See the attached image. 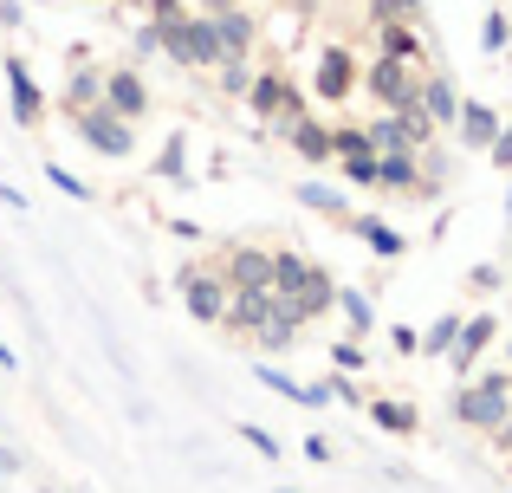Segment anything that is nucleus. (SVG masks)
<instances>
[{
    "label": "nucleus",
    "instance_id": "26",
    "mask_svg": "<svg viewBox=\"0 0 512 493\" xmlns=\"http://www.w3.org/2000/svg\"><path fill=\"white\" fill-rule=\"evenodd\" d=\"M143 13H150V26H156V33H163V26L188 20V0H143Z\"/></svg>",
    "mask_w": 512,
    "mask_h": 493
},
{
    "label": "nucleus",
    "instance_id": "1",
    "mask_svg": "<svg viewBox=\"0 0 512 493\" xmlns=\"http://www.w3.org/2000/svg\"><path fill=\"white\" fill-rule=\"evenodd\" d=\"M273 292L305 318V325H312L318 312H331V299H338V279H331L318 260H305V253H273Z\"/></svg>",
    "mask_w": 512,
    "mask_h": 493
},
{
    "label": "nucleus",
    "instance_id": "11",
    "mask_svg": "<svg viewBox=\"0 0 512 493\" xmlns=\"http://www.w3.org/2000/svg\"><path fill=\"white\" fill-rule=\"evenodd\" d=\"M104 111H117L124 124H137L150 111V85L137 72H104Z\"/></svg>",
    "mask_w": 512,
    "mask_h": 493
},
{
    "label": "nucleus",
    "instance_id": "40",
    "mask_svg": "<svg viewBox=\"0 0 512 493\" xmlns=\"http://www.w3.org/2000/svg\"><path fill=\"white\" fill-rule=\"evenodd\" d=\"M0 370H13V351H7V344H0Z\"/></svg>",
    "mask_w": 512,
    "mask_h": 493
},
{
    "label": "nucleus",
    "instance_id": "39",
    "mask_svg": "<svg viewBox=\"0 0 512 493\" xmlns=\"http://www.w3.org/2000/svg\"><path fill=\"white\" fill-rule=\"evenodd\" d=\"M13 468H20V461H13V448H0V474H13Z\"/></svg>",
    "mask_w": 512,
    "mask_h": 493
},
{
    "label": "nucleus",
    "instance_id": "41",
    "mask_svg": "<svg viewBox=\"0 0 512 493\" xmlns=\"http://www.w3.org/2000/svg\"><path fill=\"white\" fill-rule=\"evenodd\" d=\"M506 377H512V344H506Z\"/></svg>",
    "mask_w": 512,
    "mask_h": 493
},
{
    "label": "nucleus",
    "instance_id": "34",
    "mask_svg": "<svg viewBox=\"0 0 512 493\" xmlns=\"http://www.w3.org/2000/svg\"><path fill=\"white\" fill-rule=\"evenodd\" d=\"M487 150H493V163H500V169H512V130H500V137H493Z\"/></svg>",
    "mask_w": 512,
    "mask_h": 493
},
{
    "label": "nucleus",
    "instance_id": "35",
    "mask_svg": "<svg viewBox=\"0 0 512 493\" xmlns=\"http://www.w3.org/2000/svg\"><path fill=\"white\" fill-rule=\"evenodd\" d=\"M331 396H338V403H363V390L350 377H331Z\"/></svg>",
    "mask_w": 512,
    "mask_h": 493
},
{
    "label": "nucleus",
    "instance_id": "8",
    "mask_svg": "<svg viewBox=\"0 0 512 493\" xmlns=\"http://www.w3.org/2000/svg\"><path fill=\"white\" fill-rule=\"evenodd\" d=\"M312 91L325 104L350 98V91H357V59H350L344 46H325V52H318V72H312Z\"/></svg>",
    "mask_w": 512,
    "mask_h": 493
},
{
    "label": "nucleus",
    "instance_id": "32",
    "mask_svg": "<svg viewBox=\"0 0 512 493\" xmlns=\"http://www.w3.org/2000/svg\"><path fill=\"white\" fill-rule=\"evenodd\" d=\"M454 331H461V318H441V325L422 338V351H448V344H454Z\"/></svg>",
    "mask_w": 512,
    "mask_h": 493
},
{
    "label": "nucleus",
    "instance_id": "10",
    "mask_svg": "<svg viewBox=\"0 0 512 493\" xmlns=\"http://www.w3.org/2000/svg\"><path fill=\"white\" fill-rule=\"evenodd\" d=\"M208 20H214V39H221V59H247L253 39H260V20H253L247 7H221V13H208Z\"/></svg>",
    "mask_w": 512,
    "mask_h": 493
},
{
    "label": "nucleus",
    "instance_id": "38",
    "mask_svg": "<svg viewBox=\"0 0 512 493\" xmlns=\"http://www.w3.org/2000/svg\"><path fill=\"white\" fill-rule=\"evenodd\" d=\"M493 435H500V448L512 455V416H506V422H500V429H493Z\"/></svg>",
    "mask_w": 512,
    "mask_h": 493
},
{
    "label": "nucleus",
    "instance_id": "27",
    "mask_svg": "<svg viewBox=\"0 0 512 493\" xmlns=\"http://www.w3.org/2000/svg\"><path fill=\"white\" fill-rule=\"evenodd\" d=\"M422 0H370V20H415Z\"/></svg>",
    "mask_w": 512,
    "mask_h": 493
},
{
    "label": "nucleus",
    "instance_id": "16",
    "mask_svg": "<svg viewBox=\"0 0 512 493\" xmlns=\"http://www.w3.org/2000/svg\"><path fill=\"white\" fill-rule=\"evenodd\" d=\"M7 91H13V117H20V124H39L46 98H39V85H33V72H26L20 52H7Z\"/></svg>",
    "mask_w": 512,
    "mask_h": 493
},
{
    "label": "nucleus",
    "instance_id": "9",
    "mask_svg": "<svg viewBox=\"0 0 512 493\" xmlns=\"http://www.w3.org/2000/svg\"><path fill=\"white\" fill-rule=\"evenodd\" d=\"M221 266H227V286L234 292H273V253L266 247H234Z\"/></svg>",
    "mask_w": 512,
    "mask_h": 493
},
{
    "label": "nucleus",
    "instance_id": "14",
    "mask_svg": "<svg viewBox=\"0 0 512 493\" xmlns=\"http://www.w3.org/2000/svg\"><path fill=\"white\" fill-rule=\"evenodd\" d=\"M376 59H402V65H422V33L415 20H376Z\"/></svg>",
    "mask_w": 512,
    "mask_h": 493
},
{
    "label": "nucleus",
    "instance_id": "31",
    "mask_svg": "<svg viewBox=\"0 0 512 493\" xmlns=\"http://www.w3.org/2000/svg\"><path fill=\"white\" fill-rule=\"evenodd\" d=\"M156 169H163L169 182H182V176H188V169H182V137H169V150L156 156Z\"/></svg>",
    "mask_w": 512,
    "mask_h": 493
},
{
    "label": "nucleus",
    "instance_id": "36",
    "mask_svg": "<svg viewBox=\"0 0 512 493\" xmlns=\"http://www.w3.org/2000/svg\"><path fill=\"white\" fill-rule=\"evenodd\" d=\"M331 357H338V370H363V351H357V344H338Z\"/></svg>",
    "mask_w": 512,
    "mask_h": 493
},
{
    "label": "nucleus",
    "instance_id": "13",
    "mask_svg": "<svg viewBox=\"0 0 512 493\" xmlns=\"http://www.w3.org/2000/svg\"><path fill=\"white\" fill-rule=\"evenodd\" d=\"M376 189H389V195H422V150L376 156Z\"/></svg>",
    "mask_w": 512,
    "mask_h": 493
},
{
    "label": "nucleus",
    "instance_id": "18",
    "mask_svg": "<svg viewBox=\"0 0 512 493\" xmlns=\"http://www.w3.org/2000/svg\"><path fill=\"white\" fill-rule=\"evenodd\" d=\"M422 117L428 124H454V117H461V91L441 72H422Z\"/></svg>",
    "mask_w": 512,
    "mask_h": 493
},
{
    "label": "nucleus",
    "instance_id": "4",
    "mask_svg": "<svg viewBox=\"0 0 512 493\" xmlns=\"http://www.w3.org/2000/svg\"><path fill=\"white\" fill-rule=\"evenodd\" d=\"M247 104H253V117H266V124H279V130H286L292 117H305V91L292 85L286 72H253Z\"/></svg>",
    "mask_w": 512,
    "mask_h": 493
},
{
    "label": "nucleus",
    "instance_id": "5",
    "mask_svg": "<svg viewBox=\"0 0 512 493\" xmlns=\"http://www.w3.org/2000/svg\"><path fill=\"white\" fill-rule=\"evenodd\" d=\"M370 130V150L376 156H396V150H428V137H435V124H428L422 111H383Z\"/></svg>",
    "mask_w": 512,
    "mask_h": 493
},
{
    "label": "nucleus",
    "instance_id": "17",
    "mask_svg": "<svg viewBox=\"0 0 512 493\" xmlns=\"http://www.w3.org/2000/svg\"><path fill=\"white\" fill-rule=\"evenodd\" d=\"M454 130H461V143H467V150H487V143L500 137V117H493V104L461 98V117H454Z\"/></svg>",
    "mask_w": 512,
    "mask_h": 493
},
{
    "label": "nucleus",
    "instance_id": "24",
    "mask_svg": "<svg viewBox=\"0 0 512 493\" xmlns=\"http://www.w3.org/2000/svg\"><path fill=\"white\" fill-rule=\"evenodd\" d=\"M370 416L383 422L389 435H415V409L409 403H370Z\"/></svg>",
    "mask_w": 512,
    "mask_h": 493
},
{
    "label": "nucleus",
    "instance_id": "25",
    "mask_svg": "<svg viewBox=\"0 0 512 493\" xmlns=\"http://www.w3.org/2000/svg\"><path fill=\"white\" fill-rule=\"evenodd\" d=\"M214 72H221V91H240V98H247V85H253V65L247 59H221Z\"/></svg>",
    "mask_w": 512,
    "mask_h": 493
},
{
    "label": "nucleus",
    "instance_id": "15",
    "mask_svg": "<svg viewBox=\"0 0 512 493\" xmlns=\"http://www.w3.org/2000/svg\"><path fill=\"white\" fill-rule=\"evenodd\" d=\"M493 331H500V325H493L487 312H480V318H467V325L454 331V344H448V364L461 370V377H467V370H474V357H480V351H487V344H493Z\"/></svg>",
    "mask_w": 512,
    "mask_h": 493
},
{
    "label": "nucleus",
    "instance_id": "3",
    "mask_svg": "<svg viewBox=\"0 0 512 493\" xmlns=\"http://www.w3.org/2000/svg\"><path fill=\"white\" fill-rule=\"evenodd\" d=\"M363 91H370L383 111H422V65L376 59L370 72H363Z\"/></svg>",
    "mask_w": 512,
    "mask_h": 493
},
{
    "label": "nucleus",
    "instance_id": "29",
    "mask_svg": "<svg viewBox=\"0 0 512 493\" xmlns=\"http://www.w3.org/2000/svg\"><path fill=\"white\" fill-rule=\"evenodd\" d=\"M506 33H512V26H506V13L493 7V13H487V26H480V46H487V52H506Z\"/></svg>",
    "mask_w": 512,
    "mask_h": 493
},
{
    "label": "nucleus",
    "instance_id": "22",
    "mask_svg": "<svg viewBox=\"0 0 512 493\" xmlns=\"http://www.w3.org/2000/svg\"><path fill=\"white\" fill-rule=\"evenodd\" d=\"M357 241H370L376 253H383V260H396V253H402V234H396V228H383L376 215H363V221H357Z\"/></svg>",
    "mask_w": 512,
    "mask_h": 493
},
{
    "label": "nucleus",
    "instance_id": "23",
    "mask_svg": "<svg viewBox=\"0 0 512 493\" xmlns=\"http://www.w3.org/2000/svg\"><path fill=\"white\" fill-rule=\"evenodd\" d=\"M338 176L350 182V189H376V150H363V156H338Z\"/></svg>",
    "mask_w": 512,
    "mask_h": 493
},
{
    "label": "nucleus",
    "instance_id": "12",
    "mask_svg": "<svg viewBox=\"0 0 512 493\" xmlns=\"http://www.w3.org/2000/svg\"><path fill=\"white\" fill-rule=\"evenodd\" d=\"M273 312H279V292H234V299H227V312H221V325L240 331V338H253V331H260Z\"/></svg>",
    "mask_w": 512,
    "mask_h": 493
},
{
    "label": "nucleus",
    "instance_id": "2",
    "mask_svg": "<svg viewBox=\"0 0 512 493\" xmlns=\"http://www.w3.org/2000/svg\"><path fill=\"white\" fill-rule=\"evenodd\" d=\"M454 416H461L467 429H500V422L512 416V377H506V370L467 377L461 390H454Z\"/></svg>",
    "mask_w": 512,
    "mask_h": 493
},
{
    "label": "nucleus",
    "instance_id": "19",
    "mask_svg": "<svg viewBox=\"0 0 512 493\" xmlns=\"http://www.w3.org/2000/svg\"><path fill=\"white\" fill-rule=\"evenodd\" d=\"M286 137H292V150H299L305 163H331V130L318 124L312 111H305V117H292V124H286Z\"/></svg>",
    "mask_w": 512,
    "mask_h": 493
},
{
    "label": "nucleus",
    "instance_id": "30",
    "mask_svg": "<svg viewBox=\"0 0 512 493\" xmlns=\"http://www.w3.org/2000/svg\"><path fill=\"white\" fill-rule=\"evenodd\" d=\"M46 176H52V189H65V195H72V202H91V189H85V182H78V176H72V169H59V163H46Z\"/></svg>",
    "mask_w": 512,
    "mask_h": 493
},
{
    "label": "nucleus",
    "instance_id": "42",
    "mask_svg": "<svg viewBox=\"0 0 512 493\" xmlns=\"http://www.w3.org/2000/svg\"><path fill=\"white\" fill-rule=\"evenodd\" d=\"M253 7H260V0H253Z\"/></svg>",
    "mask_w": 512,
    "mask_h": 493
},
{
    "label": "nucleus",
    "instance_id": "7",
    "mask_svg": "<svg viewBox=\"0 0 512 493\" xmlns=\"http://www.w3.org/2000/svg\"><path fill=\"white\" fill-rule=\"evenodd\" d=\"M78 137H85L98 156H137V130H130L117 111H104V104L78 111Z\"/></svg>",
    "mask_w": 512,
    "mask_h": 493
},
{
    "label": "nucleus",
    "instance_id": "20",
    "mask_svg": "<svg viewBox=\"0 0 512 493\" xmlns=\"http://www.w3.org/2000/svg\"><path fill=\"white\" fill-rule=\"evenodd\" d=\"M91 104H104V72H91L85 59L72 65V85H65V111H91Z\"/></svg>",
    "mask_w": 512,
    "mask_h": 493
},
{
    "label": "nucleus",
    "instance_id": "6",
    "mask_svg": "<svg viewBox=\"0 0 512 493\" xmlns=\"http://www.w3.org/2000/svg\"><path fill=\"white\" fill-rule=\"evenodd\" d=\"M227 279L214 273V266H182V305H188V318H201V325H221V312H227Z\"/></svg>",
    "mask_w": 512,
    "mask_h": 493
},
{
    "label": "nucleus",
    "instance_id": "21",
    "mask_svg": "<svg viewBox=\"0 0 512 493\" xmlns=\"http://www.w3.org/2000/svg\"><path fill=\"white\" fill-rule=\"evenodd\" d=\"M331 305H338V312L350 318V331H357V338L376 325V305H370V292H357V286H338V299H331Z\"/></svg>",
    "mask_w": 512,
    "mask_h": 493
},
{
    "label": "nucleus",
    "instance_id": "33",
    "mask_svg": "<svg viewBox=\"0 0 512 493\" xmlns=\"http://www.w3.org/2000/svg\"><path fill=\"white\" fill-rule=\"evenodd\" d=\"M240 435H247V442H253V455L279 461V442H273V435H266V429H253V422H240Z\"/></svg>",
    "mask_w": 512,
    "mask_h": 493
},
{
    "label": "nucleus",
    "instance_id": "28",
    "mask_svg": "<svg viewBox=\"0 0 512 493\" xmlns=\"http://www.w3.org/2000/svg\"><path fill=\"white\" fill-rule=\"evenodd\" d=\"M305 208H318V215H344V202H338V189H318V182H305Z\"/></svg>",
    "mask_w": 512,
    "mask_h": 493
},
{
    "label": "nucleus",
    "instance_id": "37",
    "mask_svg": "<svg viewBox=\"0 0 512 493\" xmlns=\"http://www.w3.org/2000/svg\"><path fill=\"white\" fill-rule=\"evenodd\" d=\"M0 26H20V7H13V0H0Z\"/></svg>",
    "mask_w": 512,
    "mask_h": 493
}]
</instances>
